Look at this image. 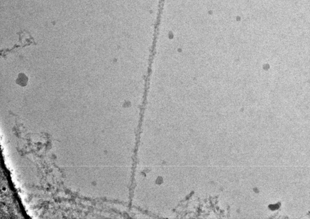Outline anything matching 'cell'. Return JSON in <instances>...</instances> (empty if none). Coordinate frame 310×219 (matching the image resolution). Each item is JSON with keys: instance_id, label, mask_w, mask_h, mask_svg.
Instances as JSON below:
<instances>
[{"instance_id": "cell-1", "label": "cell", "mask_w": 310, "mask_h": 219, "mask_svg": "<svg viewBox=\"0 0 310 219\" xmlns=\"http://www.w3.org/2000/svg\"><path fill=\"white\" fill-rule=\"evenodd\" d=\"M28 81V78L24 73L19 74L18 78L16 80V83L18 85L21 86H25L27 85Z\"/></svg>"}, {"instance_id": "cell-2", "label": "cell", "mask_w": 310, "mask_h": 219, "mask_svg": "<svg viewBox=\"0 0 310 219\" xmlns=\"http://www.w3.org/2000/svg\"><path fill=\"white\" fill-rule=\"evenodd\" d=\"M280 206V203H277V204H275V205H269V209L272 210V211H274V210L279 209Z\"/></svg>"}]
</instances>
